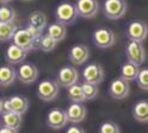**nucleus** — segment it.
I'll list each match as a JSON object with an SVG mask.
<instances>
[{
  "mask_svg": "<svg viewBox=\"0 0 148 133\" xmlns=\"http://www.w3.org/2000/svg\"><path fill=\"white\" fill-rule=\"evenodd\" d=\"M56 44L58 42L49 33H45L41 37V39L38 42V49H41L44 52H50L56 48Z\"/></svg>",
  "mask_w": 148,
  "mask_h": 133,
  "instance_id": "obj_26",
  "label": "nucleus"
},
{
  "mask_svg": "<svg viewBox=\"0 0 148 133\" xmlns=\"http://www.w3.org/2000/svg\"><path fill=\"white\" fill-rule=\"evenodd\" d=\"M90 57V49L84 44H78L71 48L69 50V61L75 64L81 65L84 64Z\"/></svg>",
  "mask_w": 148,
  "mask_h": 133,
  "instance_id": "obj_14",
  "label": "nucleus"
},
{
  "mask_svg": "<svg viewBox=\"0 0 148 133\" xmlns=\"http://www.w3.org/2000/svg\"><path fill=\"white\" fill-rule=\"evenodd\" d=\"M11 112H16L19 114H24L29 108V100L23 95H13L8 98Z\"/></svg>",
  "mask_w": 148,
  "mask_h": 133,
  "instance_id": "obj_17",
  "label": "nucleus"
},
{
  "mask_svg": "<svg viewBox=\"0 0 148 133\" xmlns=\"http://www.w3.org/2000/svg\"><path fill=\"white\" fill-rule=\"evenodd\" d=\"M47 33H49L55 41L58 43L63 41L64 38L67 36V29H66V25H63L59 22L56 23H51L49 26H48V31Z\"/></svg>",
  "mask_w": 148,
  "mask_h": 133,
  "instance_id": "obj_22",
  "label": "nucleus"
},
{
  "mask_svg": "<svg viewBox=\"0 0 148 133\" xmlns=\"http://www.w3.org/2000/svg\"><path fill=\"white\" fill-rule=\"evenodd\" d=\"M98 133H119V127L112 121H105L99 126Z\"/></svg>",
  "mask_w": 148,
  "mask_h": 133,
  "instance_id": "obj_29",
  "label": "nucleus"
},
{
  "mask_svg": "<svg viewBox=\"0 0 148 133\" xmlns=\"http://www.w3.org/2000/svg\"><path fill=\"white\" fill-rule=\"evenodd\" d=\"M17 79V71L11 65H4L0 68V84L3 87H7L14 82Z\"/></svg>",
  "mask_w": 148,
  "mask_h": 133,
  "instance_id": "obj_21",
  "label": "nucleus"
},
{
  "mask_svg": "<svg viewBox=\"0 0 148 133\" xmlns=\"http://www.w3.org/2000/svg\"><path fill=\"white\" fill-rule=\"evenodd\" d=\"M59 89L60 86L58 81L44 80L38 84L37 94H38V98L43 101H53L59 95Z\"/></svg>",
  "mask_w": 148,
  "mask_h": 133,
  "instance_id": "obj_6",
  "label": "nucleus"
},
{
  "mask_svg": "<svg viewBox=\"0 0 148 133\" xmlns=\"http://www.w3.org/2000/svg\"><path fill=\"white\" fill-rule=\"evenodd\" d=\"M68 98L71 101L73 102H82L85 101V94H84V89H82V84L80 83H75L71 86V87L68 88Z\"/></svg>",
  "mask_w": 148,
  "mask_h": 133,
  "instance_id": "obj_25",
  "label": "nucleus"
},
{
  "mask_svg": "<svg viewBox=\"0 0 148 133\" xmlns=\"http://www.w3.org/2000/svg\"><path fill=\"white\" fill-rule=\"evenodd\" d=\"M75 5L79 16L85 19L95 18L99 12L98 0H78Z\"/></svg>",
  "mask_w": 148,
  "mask_h": 133,
  "instance_id": "obj_11",
  "label": "nucleus"
},
{
  "mask_svg": "<svg viewBox=\"0 0 148 133\" xmlns=\"http://www.w3.org/2000/svg\"><path fill=\"white\" fill-rule=\"evenodd\" d=\"M26 51L23 50L22 48H19L16 44H11L10 46L6 49V52H5V60L8 64H19L22 63L25 57H26Z\"/></svg>",
  "mask_w": 148,
  "mask_h": 133,
  "instance_id": "obj_16",
  "label": "nucleus"
},
{
  "mask_svg": "<svg viewBox=\"0 0 148 133\" xmlns=\"http://www.w3.org/2000/svg\"><path fill=\"white\" fill-rule=\"evenodd\" d=\"M55 17H56V22L63 25H71L73 23H75V20L79 17L77 5H74L73 3H69V1L61 3L56 7Z\"/></svg>",
  "mask_w": 148,
  "mask_h": 133,
  "instance_id": "obj_1",
  "label": "nucleus"
},
{
  "mask_svg": "<svg viewBox=\"0 0 148 133\" xmlns=\"http://www.w3.org/2000/svg\"><path fill=\"white\" fill-rule=\"evenodd\" d=\"M0 133H17V130H13V128H8V127H1L0 130Z\"/></svg>",
  "mask_w": 148,
  "mask_h": 133,
  "instance_id": "obj_34",
  "label": "nucleus"
},
{
  "mask_svg": "<svg viewBox=\"0 0 148 133\" xmlns=\"http://www.w3.org/2000/svg\"><path fill=\"white\" fill-rule=\"evenodd\" d=\"M125 55L129 62L140 66L146 60V51L141 42L129 41L125 46Z\"/></svg>",
  "mask_w": 148,
  "mask_h": 133,
  "instance_id": "obj_3",
  "label": "nucleus"
},
{
  "mask_svg": "<svg viewBox=\"0 0 148 133\" xmlns=\"http://www.w3.org/2000/svg\"><path fill=\"white\" fill-rule=\"evenodd\" d=\"M133 115L138 122H148V100H141L135 105L133 109Z\"/></svg>",
  "mask_w": 148,
  "mask_h": 133,
  "instance_id": "obj_20",
  "label": "nucleus"
},
{
  "mask_svg": "<svg viewBox=\"0 0 148 133\" xmlns=\"http://www.w3.org/2000/svg\"><path fill=\"white\" fill-rule=\"evenodd\" d=\"M137 84L143 90H148V68H143L140 70L137 76Z\"/></svg>",
  "mask_w": 148,
  "mask_h": 133,
  "instance_id": "obj_30",
  "label": "nucleus"
},
{
  "mask_svg": "<svg viewBox=\"0 0 148 133\" xmlns=\"http://www.w3.org/2000/svg\"><path fill=\"white\" fill-rule=\"evenodd\" d=\"M82 84V89H84V94H85V99L86 100H93L95 98H97L98 95V84L95 83H90V82H84Z\"/></svg>",
  "mask_w": 148,
  "mask_h": 133,
  "instance_id": "obj_28",
  "label": "nucleus"
},
{
  "mask_svg": "<svg viewBox=\"0 0 148 133\" xmlns=\"http://www.w3.org/2000/svg\"><path fill=\"white\" fill-rule=\"evenodd\" d=\"M148 36V25L142 20H134L127 27V37L129 41L143 42Z\"/></svg>",
  "mask_w": 148,
  "mask_h": 133,
  "instance_id": "obj_7",
  "label": "nucleus"
},
{
  "mask_svg": "<svg viewBox=\"0 0 148 133\" xmlns=\"http://www.w3.org/2000/svg\"><path fill=\"white\" fill-rule=\"evenodd\" d=\"M26 30L29 31L30 33H31V36L35 38V41H37V42H40V39H41V37L43 36L42 35V30H38L37 27H35V26H31V25H29L27 24V26H26Z\"/></svg>",
  "mask_w": 148,
  "mask_h": 133,
  "instance_id": "obj_31",
  "label": "nucleus"
},
{
  "mask_svg": "<svg viewBox=\"0 0 148 133\" xmlns=\"http://www.w3.org/2000/svg\"><path fill=\"white\" fill-rule=\"evenodd\" d=\"M3 124L5 127L13 128V130H19L22 124H23V118L22 114L16 113V112H8L3 114Z\"/></svg>",
  "mask_w": 148,
  "mask_h": 133,
  "instance_id": "obj_18",
  "label": "nucleus"
},
{
  "mask_svg": "<svg viewBox=\"0 0 148 133\" xmlns=\"http://www.w3.org/2000/svg\"><path fill=\"white\" fill-rule=\"evenodd\" d=\"M17 17L16 11L10 7L3 5L0 8V23H14V19Z\"/></svg>",
  "mask_w": 148,
  "mask_h": 133,
  "instance_id": "obj_27",
  "label": "nucleus"
},
{
  "mask_svg": "<svg viewBox=\"0 0 148 133\" xmlns=\"http://www.w3.org/2000/svg\"><path fill=\"white\" fill-rule=\"evenodd\" d=\"M66 112H67L68 120L73 124H79L81 121H84L87 113L86 107L84 105H81V102H73L68 106Z\"/></svg>",
  "mask_w": 148,
  "mask_h": 133,
  "instance_id": "obj_15",
  "label": "nucleus"
},
{
  "mask_svg": "<svg viewBox=\"0 0 148 133\" xmlns=\"http://www.w3.org/2000/svg\"><path fill=\"white\" fill-rule=\"evenodd\" d=\"M93 42L99 49H109L116 43V35L111 29L101 27L93 32Z\"/></svg>",
  "mask_w": 148,
  "mask_h": 133,
  "instance_id": "obj_4",
  "label": "nucleus"
},
{
  "mask_svg": "<svg viewBox=\"0 0 148 133\" xmlns=\"http://www.w3.org/2000/svg\"><path fill=\"white\" fill-rule=\"evenodd\" d=\"M29 25L37 27L38 30H44L47 26V16L41 11H35L29 16Z\"/></svg>",
  "mask_w": 148,
  "mask_h": 133,
  "instance_id": "obj_24",
  "label": "nucleus"
},
{
  "mask_svg": "<svg viewBox=\"0 0 148 133\" xmlns=\"http://www.w3.org/2000/svg\"><path fill=\"white\" fill-rule=\"evenodd\" d=\"M66 133H86L84 130H82L80 126H77V125H73V126H69L66 131Z\"/></svg>",
  "mask_w": 148,
  "mask_h": 133,
  "instance_id": "obj_33",
  "label": "nucleus"
},
{
  "mask_svg": "<svg viewBox=\"0 0 148 133\" xmlns=\"http://www.w3.org/2000/svg\"><path fill=\"white\" fill-rule=\"evenodd\" d=\"M82 77L86 82L99 84L104 80V69L103 66L98 63H92L88 64L82 71Z\"/></svg>",
  "mask_w": 148,
  "mask_h": 133,
  "instance_id": "obj_13",
  "label": "nucleus"
},
{
  "mask_svg": "<svg viewBox=\"0 0 148 133\" xmlns=\"http://www.w3.org/2000/svg\"><path fill=\"white\" fill-rule=\"evenodd\" d=\"M38 77V69L31 63H24L17 71V79L24 84H31Z\"/></svg>",
  "mask_w": 148,
  "mask_h": 133,
  "instance_id": "obj_12",
  "label": "nucleus"
},
{
  "mask_svg": "<svg viewBox=\"0 0 148 133\" xmlns=\"http://www.w3.org/2000/svg\"><path fill=\"white\" fill-rule=\"evenodd\" d=\"M12 0H0V3L1 4H4V5H6V4H8V3H11Z\"/></svg>",
  "mask_w": 148,
  "mask_h": 133,
  "instance_id": "obj_35",
  "label": "nucleus"
},
{
  "mask_svg": "<svg viewBox=\"0 0 148 133\" xmlns=\"http://www.w3.org/2000/svg\"><path fill=\"white\" fill-rule=\"evenodd\" d=\"M0 111H1V114L11 112L10 103H8V99H1V102H0Z\"/></svg>",
  "mask_w": 148,
  "mask_h": 133,
  "instance_id": "obj_32",
  "label": "nucleus"
},
{
  "mask_svg": "<svg viewBox=\"0 0 148 133\" xmlns=\"http://www.w3.org/2000/svg\"><path fill=\"white\" fill-rule=\"evenodd\" d=\"M24 1H30V0H24Z\"/></svg>",
  "mask_w": 148,
  "mask_h": 133,
  "instance_id": "obj_36",
  "label": "nucleus"
},
{
  "mask_svg": "<svg viewBox=\"0 0 148 133\" xmlns=\"http://www.w3.org/2000/svg\"><path fill=\"white\" fill-rule=\"evenodd\" d=\"M56 81H58L60 87L69 88L71 86L78 83L79 73H78L77 68H74V66H69V65L62 66V68L59 70Z\"/></svg>",
  "mask_w": 148,
  "mask_h": 133,
  "instance_id": "obj_8",
  "label": "nucleus"
},
{
  "mask_svg": "<svg viewBox=\"0 0 148 133\" xmlns=\"http://www.w3.org/2000/svg\"><path fill=\"white\" fill-rule=\"evenodd\" d=\"M128 4L125 0H105L103 12L104 16L111 20H118L125 16Z\"/></svg>",
  "mask_w": 148,
  "mask_h": 133,
  "instance_id": "obj_2",
  "label": "nucleus"
},
{
  "mask_svg": "<svg viewBox=\"0 0 148 133\" xmlns=\"http://www.w3.org/2000/svg\"><path fill=\"white\" fill-rule=\"evenodd\" d=\"M13 44L22 48L26 52H30L38 48V42L35 41V38L31 36V33L26 29H19L14 37H13Z\"/></svg>",
  "mask_w": 148,
  "mask_h": 133,
  "instance_id": "obj_5",
  "label": "nucleus"
},
{
  "mask_svg": "<svg viewBox=\"0 0 148 133\" xmlns=\"http://www.w3.org/2000/svg\"><path fill=\"white\" fill-rule=\"evenodd\" d=\"M129 92H130V86H129V82L125 81L122 77H118L115 79L110 84V88H109V94L110 96L115 99V100H122L125 99Z\"/></svg>",
  "mask_w": 148,
  "mask_h": 133,
  "instance_id": "obj_9",
  "label": "nucleus"
},
{
  "mask_svg": "<svg viewBox=\"0 0 148 133\" xmlns=\"http://www.w3.org/2000/svg\"><path fill=\"white\" fill-rule=\"evenodd\" d=\"M67 112L61 108H54L48 113L47 117V125L53 130L63 128L68 124Z\"/></svg>",
  "mask_w": 148,
  "mask_h": 133,
  "instance_id": "obj_10",
  "label": "nucleus"
},
{
  "mask_svg": "<svg viewBox=\"0 0 148 133\" xmlns=\"http://www.w3.org/2000/svg\"><path fill=\"white\" fill-rule=\"evenodd\" d=\"M138 73H140V69H138V65H136L135 63L132 62H125L122 66H121V77L124 79L128 82H132L137 80Z\"/></svg>",
  "mask_w": 148,
  "mask_h": 133,
  "instance_id": "obj_19",
  "label": "nucleus"
},
{
  "mask_svg": "<svg viewBox=\"0 0 148 133\" xmlns=\"http://www.w3.org/2000/svg\"><path fill=\"white\" fill-rule=\"evenodd\" d=\"M18 27L14 23H0V39L1 42H7L13 39Z\"/></svg>",
  "mask_w": 148,
  "mask_h": 133,
  "instance_id": "obj_23",
  "label": "nucleus"
}]
</instances>
